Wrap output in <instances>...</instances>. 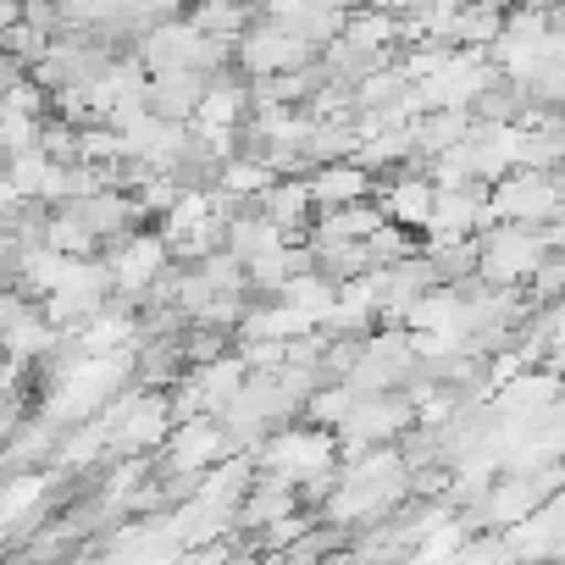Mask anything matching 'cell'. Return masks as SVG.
I'll use <instances>...</instances> for the list:
<instances>
[{
  "label": "cell",
  "mask_w": 565,
  "mask_h": 565,
  "mask_svg": "<svg viewBox=\"0 0 565 565\" xmlns=\"http://www.w3.org/2000/svg\"><path fill=\"white\" fill-rule=\"evenodd\" d=\"M548 249L554 244L543 238V227H532V222H493L482 233V271L477 277L504 282V289H526L532 271L548 260Z\"/></svg>",
  "instance_id": "obj_1"
},
{
  "label": "cell",
  "mask_w": 565,
  "mask_h": 565,
  "mask_svg": "<svg viewBox=\"0 0 565 565\" xmlns=\"http://www.w3.org/2000/svg\"><path fill=\"white\" fill-rule=\"evenodd\" d=\"M322 51L311 45V40H300V34H289L282 23H271V18H255L238 40H233V67L244 73V78H271V73H289V67H311Z\"/></svg>",
  "instance_id": "obj_2"
},
{
  "label": "cell",
  "mask_w": 565,
  "mask_h": 565,
  "mask_svg": "<svg viewBox=\"0 0 565 565\" xmlns=\"http://www.w3.org/2000/svg\"><path fill=\"white\" fill-rule=\"evenodd\" d=\"M311 194H317V205L322 211H333V205H355V200H372L377 194V172L366 167V161H322V167H311Z\"/></svg>",
  "instance_id": "obj_3"
},
{
  "label": "cell",
  "mask_w": 565,
  "mask_h": 565,
  "mask_svg": "<svg viewBox=\"0 0 565 565\" xmlns=\"http://www.w3.org/2000/svg\"><path fill=\"white\" fill-rule=\"evenodd\" d=\"M216 73H200V67H167V73H150V111L161 117H194L205 89H211Z\"/></svg>",
  "instance_id": "obj_4"
}]
</instances>
